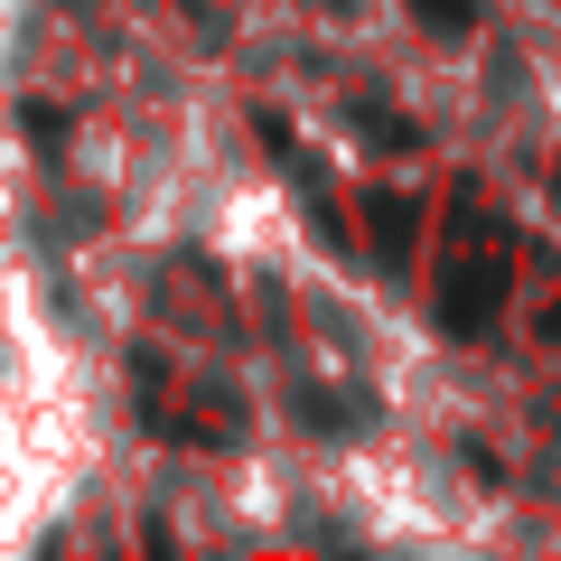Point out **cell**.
Wrapping results in <instances>:
<instances>
[{"mask_svg": "<svg viewBox=\"0 0 561 561\" xmlns=\"http://www.w3.org/2000/svg\"><path fill=\"white\" fill-rule=\"evenodd\" d=\"M505 280H515V225H505V216L459 225L449 272H440V319L459 328V337H478V328L505 309Z\"/></svg>", "mask_w": 561, "mask_h": 561, "instance_id": "1", "label": "cell"}, {"mask_svg": "<svg viewBox=\"0 0 561 561\" xmlns=\"http://www.w3.org/2000/svg\"><path fill=\"white\" fill-rule=\"evenodd\" d=\"M365 216H375L383 262H402V253H412V234H421V197H393V187H375V197H365Z\"/></svg>", "mask_w": 561, "mask_h": 561, "instance_id": "2", "label": "cell"}, {"mask_svg": "<svg viewBox=\"0 0 561 561\" xmlns=\"http://www.w3.org/2000/svg\"><path fill=\"white\" fill-rule=\"evenodd\" d=\"M542 346H561V300H552V309H542Z\"/></svg>", "mask_w": 561, "mask_h": 561, "instance_id": "4", "label": "cell"}, {"mask_svg": "<svg viewBox=\"0 0 561 561\" xmlns=\"http://www.w3.org/2000/svg\"><path fill=\"white\" fill-rule=\"evenodd\" d=\"M412 10H421L431 28H468V20H478V0H412Z\"/></svg>", "mask_w": 561, "mask_h": 561, "instance_id": "3", "label": "cell"}]
</instances>
